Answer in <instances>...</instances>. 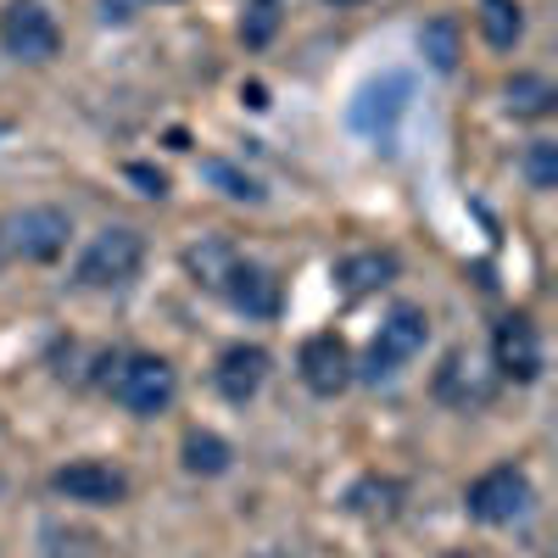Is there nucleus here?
<instances>
[{
    "label": "nucleus",
    "instance_id": "8",
    "mask_svg": "<svg viewBox=\"0 0 558 558\" xmlns=\"http://www.w3.org/2000/svg\"><path fill=\"white\" fill-rule=\"evenodd\" d=\"M296 368H302V386H307L313 397H341V391L352 386V352H347V341L330 336V330L302 341Z\"/></svg>",
    "mask_w": 558,
    "mask_h": 558
},
{
    "label": "nucleus",
    "instance_id": "25",
    "mask_svg": "<svg viewBox=\"0 0 558 558\" xmlns=\"http://www.w3.org/2000/svg\"><path fill=\"white\" fill-rule=\"evenodd\" d=\"M441 558H475V553H441Z\"/></svg>",
    "mask_w": 558,
    "mask_h": 558
},
{
    "label": "nucleus",
    "instance_id": "23",
    "mask_svg": "<svg viewBox=\"0 0 558 558\" xmlns=\"http://www.w3.org/2000/svg\"><path fill=\"white\" fill-rule=\"evenodd\" d=\"M129 179L134 184H146V196H168V173H157V168H146V162H129Z\"/></svg>",
    "mask_w": 558,
    "mask_h": 558
},
{
    "label": "nucleus",
    "instance_id": "3",
    "mask_svg": "<svg viewBox=\"0 0 558 558\" xmlns=\"http://www.w3.org/2000/svg\"><path fill=\"white\" fill-rule=\"evenodd\" d=\"M140 263H146V241L134 235V229H101L96 241L84 246V257H78V286L84 291H118V286H129V279L140 274Z\"/></svg>",
    "mask_w": 558,
    "mask_h": 558
},
{
    "label": "nucleus",
    "instance_id": "6",
    "mask_svg": "<svg viewBox=\"0 0 558 558\" xmlns=\"http://www.w3.org/2000/svg\"><path fill=\"white\" fill-rule=\"evenodd\" d=\"M0 51L17 62H51L62 51V28L51 23V12L39 0H12L0 12Z\"/></svg>",
    "mask_w": 558,
    "mask_h": 558
},
{
    "label": "nucleus",
    "instance_id": "11",
    "mask_svg": "<svg viewBox=\"0 0 558 558\" xmlns=\"http://www.w3.org/2000/svg\"><path fill=\"white\" fill-rule=\"evenodd\" d=\"M218 296H229L246 318H274L279 313V279L268 274V268H257V263H235V274L223 279V291Z\"/></svg>",
    "mask_w": 558,
    "mask_h": 558
},
{
    "label": "nucleus",
    "instance_id": "10",
    "mask_svg": "<svg viewBox=\"0 0 558 558\" xmlns=\"http://www.w3.org/2000/svg\"><path fill=\"white\" fill-rule=\"evenodd\" d=\"M268 363H274V357H268L263 347H246V341L223 347V352H218V368H213L218 397L235 402V408H246V402L263 391V380H268Z\"/></svg>",
    "mask_w": 558,
    "mask_h": 558
},
{
    "label": "nucleus",
    "instance_id": "15",
    "mask_svg": "<svg viewBox=\"0 0 558 558\" xmlns=\"http://www.w3.org/2000/svg\"><path fill=\"white\" fill-rule=\"evenodd\" d=\"M553 101H558V89H553V78H542V73H514V78L502 84L508 118H547Z\"/></svg>",
    "mask_w": 558,
    "mask_h": 558
},
{
    "label": "nucleus",
    "instance_id": "22",
    "mask_svg": "<svg viewBox=\"0 0 558 558\" xmlns=\"http://www.w3.org/2000/svg\"><path fill=\"white\" fill-rule=\"evenodd\" d=\"M207 179H218V184H223V196H235V202H263L257 179H246L241 168H229V162H207Z\"/></svg>",
    "mask_w": 558,
    "mask_h": 558
},
{
    "label": "nucleus",
    "instance_id": "16",
    "mask_svg": "<svg viewBox=\"0 0 558 558\" xmlns=\"http://www.w3.org/2000/svg\"><path fill=\"white\" fill-rule=\"evenodd\" d=\"M418 51H425V62L436 68V73H452L458 68V57H463V28H458V17H430L425 28H418Z\"/></svg>",
    "mask_w": 558,
    "mask_h": 558
},
{
    "label": "nucleus",
    "instance_id": "19",
    "mask_svg": "<svg viewBox=\"0 0 558 558\" xmlns=\"http://www.w3.org/2000/svg\"><path fill=\"white\" fill-rule=\"evenodd\" d=\"M352 508H357V514H368V520H391L397 514V486L391 481H363L352 492Z\"/></svg>",
    "mask_w": 558,
    "mask_h": 558
},
{
    "label": "nucleus",
    "instance_id": "13",
    "mask_svg": "<svg viewBox=\"0 0 558 558\" xmlns=\"http://www.w3.org/2000/svg\"><path fill=\"white\" fill-rule=\"evenodd\" d=\"M235 263H241V252L223 235H202V241L184 246V274H191L202 291H223V279L235 274Z\"/></svg>",
    "mask_w": 558,
    "mask_h": 558
},
{
    "label": "nucleus",
    "instance_id": "1",
    "mask_svg": "<svg viewBox=\"0 0 558 558\" xmlns=\"http://www.w3.org/2000/svg\"><path fill=\"white\" fill-rule=\"evenodd\" d=\"M531 502H536V486L520 463H497V470H486L481 481H470V492H463V508H470V520H481V525H514V520L531 514Z\"/></svg>",
    "mask_w": 558,
    "mask_h": 558
},
{
    "label": "nucleus",
    "instance_id": "9",
    "mask_svg": "<svg viewBox=\"0 0 558 558\" xmlns=\"http://www.w3.org/2000/svg\"><path fill=\"white\" fill-rule=\"evenodd\" d=\"M51 486H57L68 502H89V508H112V502H123V492H129L123 470H112V463H101V458L68 463V470L51 475Z\"/></svg>",
    "mask_w": 558,
    "mask_h": 558
},
{
    "label": "nucleus",
    "instance_id": "4",
    "mask_svg": "<svg viewBox=\"0 0 558 558\" xmlns=\"http://www.w3.org/2000/svg\"><path fill=\"white\" fill-rule=\"evenodd\" d=\"M425 341H430V318H425V307H413V302L391 307L386 324H380V336H375V347H368L363 375H368V380H391L402 363H413L418 352H425Z\"/></svg>",
    "mask_w": 558,
    "mask_h": 558
},
{
    "label": "nucleus",
    "instance_id": "12",
    "mask_svg": "<svg viewBox=\"0 0 558 558\" xmlns=\"http://www.w3.org/2000/svg\"><path fill=\"white\" fill-rule=\"evenodd\" d=\"M397 279V252H380V246H368V252H352V257H341L336 263V286H341V296H375V291H386Z\"/></svg>",
    "mask_w": 558,
    "mask_h": 558
},
{
    "label": "nucleus",
    "instance_id": "5",
    "mask_svg": "<svg viewBox=\"0 0 558 558\" xmlns=\"http://www.w3.org/2000/svg\"><path fill=\"white\" fill-rule=\"evenodd\" d=\"M0 241H7V252L23 257V263H51V257H62L68 241H73V218H68L62 207H23V213L7 218Z\"/></svg>",
    "mask_w": 558,
    "mask_h": 558
},
{
    "label": "nucleus",
    "instance_id": "18",
    "mask_svg": "<svg viewBox=\"0 0 558 558\" xmlns=\"http://www.w3.org/2000/svg\"><path fill=\"white\" fill-rule=\"evenodd\" d=\"M436 391H441L447 402H458V408H470V402H486V380L475 375V357L452 352V357L441 363V375H436Z\"/></svg>",
    "mask_w": 558,
    "mask_h": 558
},
{
    "label": "nucleus",
    "instance_id": "7",
    "mask_svg": "<svg viewBox=\"0 0 558 558\" xmlns=\"http://www.w3.org/2000/svg\"><path fill=\"white\" fill-rule=\"evenodd\" d=\"M492 357H497V375L514 380V386H536L542 368H547V352H542V330L525 318V313H508L492 336Z\"/></svg>",
    "mask_w": 558,
    "mask_h": 558
},
{
    "label": "nucleus",
    "instance_id": "17",
    "mask_svg": "<svg viewBox=\"0 0 558 558\" xmlns=\"http://www.w3.org/2000/svg\"><path fill=\"white\" fill-rule=\"evenodd\" d=\"M179 452H184V470L191 475H223L229 463H235V447H229L218 430H191Z\"/></svg>",
    "mask_w": 558,
    "mask_h": 558
},
{
    "label": "nucleus",
    "instance_id": "14",
    "mask_svg": "<svg viewBox=\"0 0 558 558\" xmlns=\"http://www.w3.org/2000/svg\"><path fill=\"white\" fill-rule=\"evenodd\" d=\"M481 39L492 45V51H514V45L525 39V12H520V0H481Z\"/></svg>",
    "mask_w": 558,
    "mask_h": 558
},
{
    "label": "nucleus",
    "instance_id": "24",
    "mask_svg": "<svg viewBox=\"0 0 558 558\" xmlns=\"http://www.w3.org/2000/svg\"><path fill=\"white\" fill-rule=\"evenodd\" d=\"M330 7H363V0H330Z\"/></svg>",
    "mask_w": 558,
    "mask_h": 558
},
{
    "label": "nucleus",
    "instance_id": "2",
    "mask_svg": "<svg viewBox=\"0 0 558 558\" xmlns=\"http://www.w3.org/2000/svg\"><path fill=\"white\" fill-rule=\"evenodd\" d=\"M112 397L140 413V418H157L173 408L179 397V375H173V363L157 357V352H140V357H118V375H112Z\"/></svg>",
    "mask_w": 558,
    "mask_h": 558
},
{
    "label": "nucleus",
    "instance_id": "20",
    "mask_svg": "<svg viewBox=\"0 0 558 558\" xmlns=\"http://www.w3.org/2000/svg\"><path fill=\"white\" fill-rule=\"evenodd\" d=\"M525 179L536 184V191H553L558 184V146L553 140H531L525 146Z\"/></svg>",
    "mask_w": 558,
    "mask_h": 558
},
{
    "label": "nucleus",
    "instance_id": "21",
    "mask_svg": "<svg viewBox=\"0 0 558 558\" xmlns=\"http://www.w3.org/2000/svg\"><path fill=\"white\" fill-rule=\"evenodd\" d=\"M279 34V0H252L246 17H241V39L246 45H268Z\"/></svg>",
    "mask_w": 558,
    "mask_h": 558
}]
</instances>
